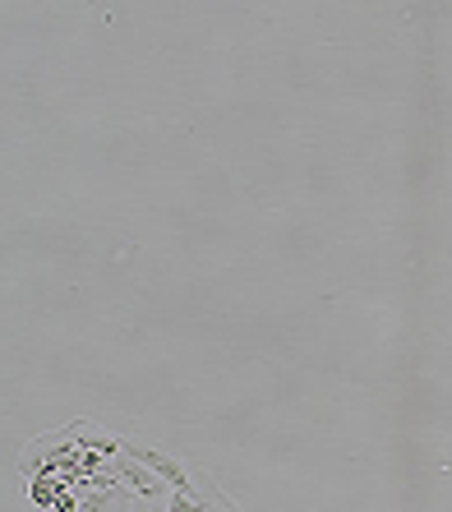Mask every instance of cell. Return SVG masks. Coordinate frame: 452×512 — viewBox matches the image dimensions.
<instances>
[{"label": "cell", "instance_id": "6da1fadb", "mask_svg": "<svg viewBox=\"0 0 452 512\" xmlns=\"http://www.w3.org/2000/svg\"><path fill=\"white\" fill-rule=\"evenodd\" d=\"M120 457H130V462L148 466L157 480H167L171 489H194V480L185 476V466L176 462V457H167L162 448H148V443H134V439H120ZM199 494V489H194Z\"/></svg>", "mask_w": 452, "mask_h": 512}, {"label": "cell", "instance_id": "7a4b0ae2", "mask_svg": "<svg viewBox=\"0 0 452 512\" xmlns=\"http://www.w3.org/2000/svg\"><path fill=\"white\" fill-rule=\"evenodd\" d=\"M120 489L130 494V499H139V503H167V480H157L148 466H139V462H130V457H120Z\"/></svg>", "mask_w": 452, "mask_h": 512}, {"label": "cell", "instance_id": "3957f363", "mask_svg": "<svg viewBox=\"0 0 452 512\" xmlns=\"http://www.w3.org/2000/svg\"><path fill=\"white\" fill-rule=\"evenodd\" d=\"M167 512H213V508H208V499H203V494H194V489H171V494H167Z\"/></svg>", "mask_w": 452, "mask_h": 512}, {"label": "cell", "instance_id": "277c9868", "mask_svg": "<svg viewBox=\"0 0 452 512\" xmlns=\"http://www.w3.org/2000/svg\"><path fill=\"white\" fill-rule=\"evenodd\" d=\"M208 494H213V503H217V508H226V512H240V503H231V499H226V494H222V489H213V485H208Z\"/></svg>", "mask_w": 452, "mask_h": 512}, {"label": "cell", "instance_id": "5b68a950", "mask_svg": "<svg viewBox=\"0 0 452 512\" xmlns=\"http://www.w3.org/2000/svg\"><path fill=\"white\" fill-rule=\"evenodd\" d=\"M130 512H167V503H139V499H134Z\"/></svg>", "mask_w": 452, "mask_h": 512}]
</instances>
